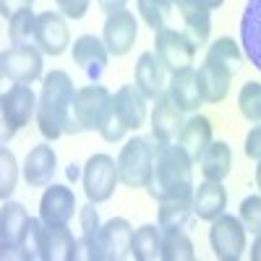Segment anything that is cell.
Segmentation results:
<instances>
[{"mask_svg":"<svg viewBox=\"0 0 261 261\" xmlns=\"http://www.w3.org/2000/svg\"><path fill=\"white\" fill-rule=\"evenodd\" d=\"M76 261H99L97 238H79L76 241Z\"/></svg>","mask_w":261,"mask_h":261,"instance_id":"cell-39","label":"cell"},{"mask_svg":"<svg viewBox=\"0 0 261 261\" xmlns=\"http://www.w3.org/2000/svg\"><path fill=\"white\" fill-rule=\"evenodd\" d=\"M18 183V162L8 146L0 149V199L8 201Z\"/></svg>","mask_w":261,"mask_h":261,"instance_id":"cell-34","label":"cell"},{"mask_svg":"<svg viewBox=\"0 0 261 261\" xmlns=\"http://www.w3.org/2000/svg\"><path fill=\"white\" fill-rule=\"evenodd\" d=\"M230 84H232V73L220 68V65H214L209 60L201 63L199 68V89H201V97L204 102L209 105H220L227 92H230Z\"/></svg>","mask_w":261,"mask_h":261,"instance_id":"cell-26","label":"cell"},{"mask_svg":"<svg viewBox=\"0 0 261 261\" xmlns=\"http://www.w3.org/2000/svg\"><path fill=\"white\" fill-rule=\"evenodd\" d=\"M76 175H79V167H76V165H71V167H68V178H71V180H76Z\"/></svg>","mask_w":261,"mask_h":261,"instance_id":"cell-46","label":"cell"},{"mask_svg":"<svg viewBox=\"0 0 261 261\" xmlns=\"http://www.w3.org/2000/svg\"><path fill=\"white\" fill-rule=\"evenodd\" d=\"M55 167H58V154L50 144H37L32 146V151L24 160V180L32 188H45L53 183L55 175Z\"/></svg>","mask_w":261,"mask_h":261,"instance_id":"cell-19","label":"cell"},{"mask_svg":"<svg viewBox=\"0 0 261 261\" xmlns=\"http://www.w3.org/2000/svg\"><path fill=\"white\" fill-rule=\"evenodd\" d=\"M32 230V217L24 204L3 201L0 206V248L27 246V238Z\"/></svg>","mask_w":261,"mask_h":261,"instance_id":"cell-16","label":"cell"},{"mask_svg":"<svg viewBox=\"0 0 261 261\" xmlns=\"http://www.w3.org/2000/svg\"><path fill=\"white\" fill-rule=\"evenodd\" d=\"M246 227L241 222V217L235 214H220L217 220H212L209 227V246L214 256L220 261H238L246 251Z\"/></svg>","mask_w":261,"mask_h":261,"instance_id":"cell-6","label":"cell"},{"mask_svg":"<svg viewBox=\"0 0 261 261\" xmlns=\"http://www.w3.org/2000/svg\"><path fill=\"white\" fill-rule=\"evenodd\" d=\"M227 209V191L222 180H206L193 188V214L204 222L217 220Z\"/></svg>","mask_w":261,"mask_h":261,"instance_id":"cell-21","label":"cell"},{"mask_svg":"<svg viewBox=\"0 0 261 261\" xmlns=\"http://www.w3.org/2000/svg\"><path fill=\"white\" fill-rule=\"evenodd\" d=\"M160 212H157V222L162 227V232H172V230H183L193 214V191L191 193H175V196H165L157 201Z\"/></svg>","mask_w":261,"mask_h":261,"instance_id":"cell-24","label":"cell"},{"mask_svg":"<svg viewBox=\"0 0 261 261\" xmlns=\"http://www.w3.org/2000/svg\"><path fill=\"white\" fill-rule=\"evenodd\" d=\"M136 8H139V18L144 21V24L151 32H160L170 21L172 0H136Z\"/></svg>","mask_w":261,"mask_h":261,"instance_id":"cell-31","label":"cell"},{"mask_svg":"<svg viewBox=\"0 0 261 261\" xmlns=\"http://www.w3.org/2000/svg\"><path fill=\"white\" fill-rule=\"evenodd\" d=\"M34 34H37V16L32 8L16 13L8 21V37L13 45H34Z\"/></svg>","mask_w":261,"mask_h":261,"instance_id":"cell-32","label":"cell"},{"mask_svg":"<svg viewBox=\"0 0 261 261\" xmlns=\"http://www.w3.org/2000/svg\"><path fill=\"white\" fill-rule=\"evenodd\" d=\"M172 6L178 8L191 42L196 47H204L212 34V11L201 6L199 0H172Z\"/></svg>","mask_w":261,"mask_h":261,"instance_id":"cell-20","label":"cell"},{"mask_svg":"<svg viewBox=\"0 0 261 261\" xmlns=\"http://www.w3.org/2000/svg\"><path fill=\"white\" fill-rule=\"evenodd\" d=\"M238 217L248 232H261V193L246 196L238 206Z\"/></svg>","mask_w":261,"mask_h":261,"instance_id":"cell-36","label":"cell"},{"mask_svg":"<svg viewBox=\"0 0 261 261\" xmlns=\"http://www.w3.org/2000/svg\"><path fill=\"white\" fill-rule=\"evenodd\" d=\"M37 105L39 97L32 92L29 84H13L8 92H3L0 99V123H3V144H8L16 130L32 123L37 118Z\"/></svg>","mask_w":261,"mask_h":261,"instance_id":"cell-4","label":"cell"},{"mask_svg":"<svg viewBox=\"0 0 261 261\" xmlns=\"http://www.w3.org/2000/svg\"><path fill=\"white\" fill-rule=\"evenodd\" d=\"M97 134H99L105 141H110V144H115V141H120V139L125 136V125H123V120L118 118V110H115V105H113V97H110V102H107V107H105V115H102V120H99Z\"/></svg>","mask_w":261,"mask_h":261,"instance_id":"cell-35","label":"cell"},{"mask_svg":"<svg viewBox=\"0 0 261 261\" xmlns=\"http://www.w3.org/2000/svg\"><path fill=\"white\" fill-rule=\"evenodd\" d=\"M212 120L204 118V115H191L186 123H183V130H180V136H178V144L188 151V157L193 162H199L201 154L206 151V146L212 144Z\"/></svg>","mask_w":261,"mask_h":261,"instance_id":"cell-25","label":"cell"},{"mask_svg":"<svg viewBox=\"0 0 261 261\" xmlns=\"http://www.w3.org/2000/svg\"><path fill=\"white\" fill-rule=\"evenodd\" d=\"M89 3H92V0H55L58 11H60L65 18H73V21H79V18L86 16V11H89Z\"/></svg>","mask_w":261,"mask_h":261,"instance_id":"cell-38","label":"cell"},{"mask_svg":"<svg viewBox=\"0 0 261 261\" xmlns=\"http://www.w3.org/2000/svg\"><path fill=\"white\" fill-rule=\"evenodd\" d=\"M246 157H251L256 162L261 160V123L253 125L246 136Z\"/></svg>","mask_w":261,"mask_h":261,"instance_id":"cell-40","label":"cell"},{"mask_svg":"<svg viewBox=\"0 0 261 261\" xmlns=\"http://www.w3.org/2000/svg\"><path fill=\"white\" fill-rule=\"evenodd\" d=\"M97 204H86V206H81L79 209V227H81V235L84 238H97V232H99V227H102V222H99V212L94 209Z\"/></svg>","mask_w":261,"mask_h":261,"instance_id":"cell-37","label":"cell"},{"mask_svg":"<svg viewBox=\"0 0 261 261\" xmlns=\"http://www.w3.org/2000/svg\"><path fill=\"white\" fill-rule=\"evenodd\" d=\"M32 6H34V0H0V11H3V18L6 21H11L16 13L27 11Z\"/></svg>","mask_w":261,"mask_h":261,"instance_id":"cell-41","label":"cell"},{"mask_svg":"<svg viewBox=\"0 0 261 261\" xmlns=\"http://www.w3.org/2000/svg\"><path fill=\"white\" fill-rule=\"evenodd\" d=\"M136 37H139V21L130 11H118V13L107 16L105 29H102V39L107 45V53L113 58L128 55L130 47L136 45Z\"/></svg>","mask_w":261,"mask_h":261,"instance_id":"cell-11","label":"cell"},{"mask_svg":"<svg viewBox=\"0 0 261 261\" xmlns=\"http://www.w3.org/2000/svg\"><path fill=\"white\" fill-rule=\"evenodd\" d=\"M97 246H99V261H123L130 256L134 246V227L123 217L107 220L97 232Z\"/></svg>","mask_w":261,"mask_h":261,"instance_id":"cell-10","label":"cell"},{"mask_svg":"<svg viewBox=\"0 0 261 261\" xmlns=\"http://www.w3.org/2000/svg\"><path fill=\"white\" fill-rule=\"evenodd\" d=\"M118 175L125 188H146L151 180V167H154V146L149 139L134 136L128 139L118 154Z\"/></svg>","mask_w":261,"mask_h":261,"instance_id":"cell-3","label":"cell"},{"mask_svg":"<svg viewBox=\"0 0 261 261\" xmlns=\"http://www.w3.org/2000/svg\"><path fill=\"white\" fill-rule=\"evenodd\" d=\"M134 84L151 102L167 92V68L157 58V53H141V58L136 60V68H134Z\"/></svg>","mask_w":261,"mask_h":261,"instance_id":"cell-15","label":"cell"},{"mask_svg":"<svg viewBox=\"0 0 261 261\" xmlns=\"http://www.w3.org/2000/svg\"><path fill=\"white\" fill-rule=\"evenodd\" d=\"M71 55H73V63L92 79V84L102 79V73H105V68H107V60H110V53H107L105 39H99V37H94V34H81V37H76Z\"/></svg>","mask_w":261,"mask_h":261,"instance_id":"cell-13","label":"cell"},{"mask_svg":"<svg viewBox=\"0 0 261 261\" xmlns=\"http://www.w3.org/2000/svg\"><path fill=\"white\" fill-rule=\"evenodd\" d=\"M99 3V8L110 16V13H118V11H125V6H128V0H97Z\"/></svg>","mask_w":261,"mask_h":261,"instance_id":"cell-42","label":"cell"},{"mask_svg":"<svg viewBox=\"0 0 261 261\" xmlns=\"http://www.w3.org/2000/svg\"><path fill=\"white\" fill-rule=\"evenodd\" d=\"M241 45L248 63L261 71V0H248L241 13Z\"/></svg>","mask_w":261,"mask_h":261,"instance_id":"cell-22","label":"cell"},{"mask_svg":"<svg viewBox=\"0 0 261 261\" xmlns=\"http://www.w3.org/2000/svg\"><path fill=\"white\" fill-rule=\"evenodd\" d=\"M248 256H251V261H261V232H256V241H253Z\"/></svg>","mask_w":261,"mask_h":261,"instance_id":"cell-43","label":"cell"},{"mask_svg":"<svg viewBox=\"0 0 261 261\" xmlns=\"http://www.w3.org/2000/svg\"><path fill=\"white\" fill-rule=\"evenodd\" d=\"M81 180H84V193L92 204H105L113 199V193L120 183L118 175V162L110 154H92L84 165L81 172Z\"/></svg>","mask_w":261,"mask_h":261,"instance_id":"cell-5","label":"cell"},{"mask_svg":"<svg viewBox=\"0 0 261 261\" xmlns=\"http://www.w3.org/2000/svg\"><path fill=\"white\" fill-rule=\"evenodd\" d=\"M76 214V196L68 186H47L39 199V220L45 225H68Z\"/></svg>","mask_w":261,"mask_h":261,"instance_id":"cell-14","label":"cell"},{"mask_svg":"<svg viewBox=\"0 0 261 261\" xmlns=\"http://www.w3.org/2000/svg\"><path fill=\"white\" fill-rule=\"evenodd\" d=\"M110 89L102 84L81 86L73 99V120H71V136L84 134V130H97L99 120L105 115V107L110 102Z\"/></svg>","mask_w":261,"mask_h":261,"instance_id":"cell-8","label":"cell"},{"mask_svg":"<svg viewBox=\"0 0 261 261\" xmlns=\"http://www.w3.org/2000/svg\"><path fill=\"white\" fill-rule=\"evenodd\" d=\"M162 227L160 225H141L134 230V246H130V256L136 261H154L160 258L162 248Z\"/></svg>","mask_w":261,"mask_h":261,"instance_id":"cell-28","label":"cell"},{"mask_svg":"<svg viewBox=\"0 0 261 261\" xmlns=\"http://www.w3.org/2000/svg\"><path fill=\"white\" fill-rule=\"evenodd\" d=\"M238 110L251 123H261V81H246L238 94Z\"/></svg>","mask_w":261,"mask_h":261,"instance_id":"cell-33","label":"cell"},{"mask_svg":"<svg viewBox=\"0 0 261 261\" xmlns=\"http://www.w3.org/2000/svg\"><path fill=\"white\" fill-rule=\"evenodd\" d=\"M191 167H193V160L178 141L154 146V167H151V180L146 186L149 196L160 201L165 196L191 193L196 188Z\"/></svg>","mask_w":261,"mask_h":261,"instance_id":"cell-2","label":"cell"},{"mask_svg":"<svg viewBox=\"0 0 261 261\" xmlns=\"http://www.w3.org/2000/svg\"><path fill=\"white\" fill-rule=\"evenodd\" d=\"M199 3H201V6H206L209 11H217V8H222L225 0H199Z\"/></svg>","mask_w":261,"mask_h":261,"instance_id":"cell-44","label":"cell"},{"mask_svg":"<svg viewBox=\"0 0 261 261\" xmlns=\"http://www.w3.org/2000/svg\"><path fill=\"white\" fill-rule=\"evenodd\" d=\"M45 53L37 45H11L0 55V71L11 84H34L42 76Z\"/></svg>","mask_w":261,"mask_h":261,"instance_id":"cell-7","label":"cell"},{"mask_svg":"<svg viewBox=\"0 0 261 261\" xmlns=\"http://www.w3.org/2000/svg\"><path fill=\"white\" fill-rule=\"evenodd\" d=\"M167 94L172 97V102H175L183 113H196L204 105V97H201V89H199V71L191 65V68L170 73Z\"/></svg>","mask_w":261,"mask_h":261,"instance_id":"cell-18","label":"cell"},{"mask_svg":"<svg viewBox=\"0 0 261 261\" xmlns=\"http://www.w3.org/2000/svg\"><path fill=\"white\" fill-rule=\"evenodd\" d=\"M196 50H199V47L193 45L186 32L167 29V27L154 32V53H157V58L162 60V65L170 73L191 68L193 58H196Z\"/></svg>","mask_w":261,"mask_h":261,"instance_id":"cell-9","label":"cell"},{"mask_svg":"<svg viewBox=\"0 0 261 261\" xmlns=\"http://www.w3.org/2000/svg\"><path fill=\"white\" fill-rule=\"evenodd\" d=\"M160 258L162 261H193L196 251L191 238L183 230H172L162 235V248H160Z\"/></svg>","mask_w":261,"mask_h":261,"instance_id":"cell-30","label":"cell"},{"mask_svg":"<svg viewBox=\"0 0 261 261\" xmlns=\"http://www.w3.org/2000/svg\"><path fill=\"white\" fill-rule=\"evenodd\" d=\"M34 45L45 53V55H63L71 45V29L65 24V16L55 11H45L37 16V34H34Z\"/></svg>","mask_w":261,"mask_h":261,"instance_id":"cell-12","label":"cell"},{"mask_svg":"<svg viewBox=\"0 0 261 261\" xmlns=\"http://www.w3.org/2000/svg\"><path fill=\"white\" fill-rule=\"evenodd\" d=\"M183 110L172 102V97L165 92L160 99H154V110H151V134L160 144L178 141L183 130Z\"/></svg>","mask_w":261,"mask_h":261,"instance_id":"cell-17","label":"cell"},{"mask_svg":"<svg viewBox=\"0 0 261 261\" xmlns=\"http://www.w3.org/2000/svg\"><path fill=\"white\" fill-rule=\"evenodd\" d=\"M256 186H258V191H261V160L256 162Z\"/></svg>","mask_w":261,"mask_h":261,"instance_id":"cell-45","label":"cell"},{"mask_svg":"<svg viewBox=\"0 0 261 261\" xmlns=\"http://www.w3.org/2000/svg\"><path fill=\"white\" fill-rule=\"evenodd\" d=\"M113 105L125 130H139L146 123V97L136 89V84H125L113 94Z\"/></svg>","mask_w":261,"mask_h":261,"instance_id":"cell-23","label":"cell"},{"mask_svg":"<svg viewBox=\"0 0 261 261\" xmlns=\"http://www.w3.org/2000/svg\"><path fill=\"white\" fill-rule=\"evenodd\" d=\"M206 60L220 65V68L230 71L232 76L241 71V63H243V55H241V45L232 39V37H220L214 39L209 50H206Z\"/></svg>","mask_w":261,"mask_h":261,"instance_id":"cell-29","label":"cell"},{"mask_svg":"<svg viewBox=\"0 0 261 261\" xmlns=\"http://www.w3.org/2000/svg\"><path fill=\"white\" fill-rule=\"evenodd\" d=\"M76 86L65 71H50L42 76V92L37 105V128L47 141H55L65 134H71L73 120V99Z\"/></svg>","mask_w":261,"mask_h":261,"instance_id":"cell-1","label":"cell"},{"mask_svg":"<svg viewBox=\"0 0 261 261\" xmlns=\"http://www.w3.org/2000/svg\"><path fill=\"white\" fill-rule=\"evenodd\" d=\"M201 175L206 180H225L227 172L232 170V151L225 141H212L206 146V151L199 160Z\"/></svg>","mask_w":261,"mask_h":261,"instance_id":"cell-27","label":"cell"}]
</instances>
